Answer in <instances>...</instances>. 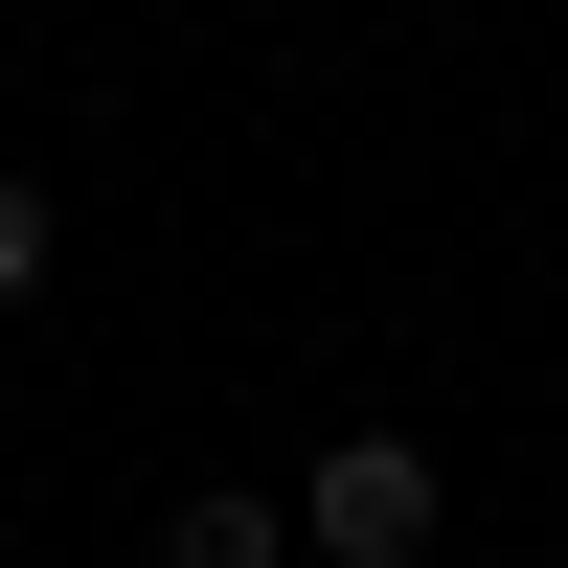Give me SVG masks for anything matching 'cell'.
<instances>
[{"label":"cell","instance_id":"obj_1","mask_svg":"<svg viewBox=\"0 0 568 568\" xmlns=\"http://www.w3.org/2000/svg\"><path fill=\"white\" fill-rule=\"evenodd\" d=\"M433 524H455V478H433L409 433H342V455L296 478V546H318V568H433Z\"/></svg>","mask_w":568,"mask_h":568},{"label":"cell","instance_id":"obj_2","mask_svg":"<svg viewBox=\"0 0 568 568\" xmlns=\"http://www.w3.org/2000/svg\"><path fill=\"white\" fill-rule=\"evenodd\" d=\"M160 568H296V500H251V478H182Z\"/></svg>","mask_w":568,"mask_h":568},{"label":"cell","instance_id":"obj_3","mask_svg":"<svg viewBox=\"0 0 568 568\" xmlns=\"http://www.w3.org/2000/svg\"><path fill=\"white\" fill-rule=\"evenodd\" d=\"M45 251H69V227H45V182H23V160H0V318H23V296H45Z\"/></svg>","mask_w":568,"mask_h":568}]
</instances>
